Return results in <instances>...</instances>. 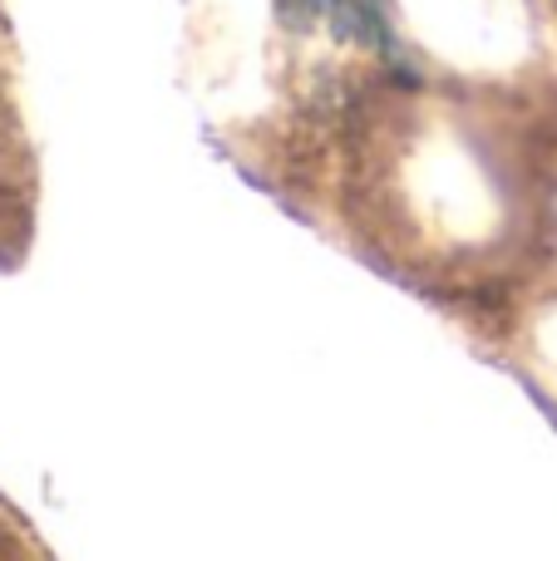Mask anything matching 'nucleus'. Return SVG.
<instances>
[]
</instances>
